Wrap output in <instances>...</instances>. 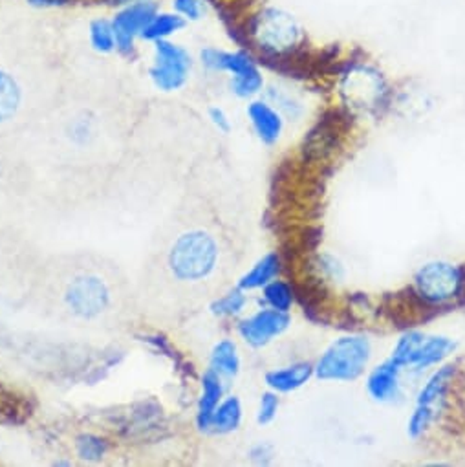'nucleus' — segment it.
<instances>
[{"label": "nucleus", "mask_w": 465, "mask_h": 467, "mask_svg": "<svg viewBox=\"0 0 465 467\" xmlns=\"http://www.w3.org/2000/svg\"><path fill=\"white\" fill-rule=\"evenodd\" d=\"M220 257L218 243L207 231L192 229L180 235L167 255L170 275L180 283H200L212 275Z\"/></svg>", "instance_id": "1"}, {"label": "nucleus", "mask_w": 465, "mask_h": 467, "mask_svg": "<svg viewBox=\"0 0 465 467\" xmlns=\"http://www.w3.org/2000/svg\"><path fill=\"white\" fill-rule=\"evenodd\" d=\"M250 36L257 48L268 56H292L305 43V28L297 17L283 8H263L252 21Z\"/></svg>", "instance_id": "2"}, {"label": "nucleus", "mask_w": 465, "mask_h": 467, "mask_svg": "<svg viewBox=\"0 0 465 467\" xmlns=\"http://www.w3.org/2000/svg\"><path fill=\"white\" fill-rule=\"evenodd\" d=\"M372 356L370 341L363 336L336 339L317 361L315 374L325 381H352L359 378Z\"/></svg>", "instance_id": "3"}, {"label": "nucleus", "mask_w": 465, "mask_h": 467, "mask_svg": "<svg viewBox=\"0 0 465 467\" xmlns=\"http://www.w3.org/2000/svg\"><path fill=\"white\" fill-rule=\"evenodd\" d=\"M63 301L67 308L83 319L101 316L112 303L108 285L96 274H79L65 286Z\"/></svg>", "instance_id": "4"}, {"label": "nucleus", "mask_w": 465, "mask_h": 467, "mask_svg": "<svg viewBox=\"0 0 465 467\" xmlns=\"http://www.w3.org/2000/svg\"><path fill=\"white\" fill-rule=\"evenodd\" d=\"M454 348H456V343L449 337L425 336L421 332H408L398 341L392 352V359L401 368L403 367L427 368L445 359L449 354H452Z\"/></svg>", "instance_id": "5"}, {"label": "nucleus", "mask_w": 465, "mask_h": 467, "mask_svg": "<svg viewBox=\"0 0 465 467\" xmlns=\"http://www.w3.org/2000/svg\"><path fill=\"white\" fill-rule=\"evenodd\" d=\"M341 94L348 107L357 110H374L385 101L387 83L376 68L368 65H354L343 76Z\"/></svg>", "instance_id": "6"}, {"label": "nucleus", "mask_w": 465, "mask_h": 467, "mask_svg": "<svg viewBox=\"0 0 465 467\" xmlns=\"http://www.w3.org/2000/svg\"><path fill=\"white\" fill-rule=\"evenodd\" d=\"M192 61L185 48L167 39L154 43V65L149 74L160 90L172 92L181 88L189 79Z\"/></svg>", "instance_id": "7"}, {"label": "nucleus", "mask_w": 465, "mask_h": 467, "mask_svg": "<svg viewBox=\"0 0 465 467\" xmlns=\"http://www.w3.org/2000/svg\"><path fill=\"white\" fill-rule=\"evenodd\" d=\"M418 296L427 303L454 299L463 286V272L449 263H429L414 277Z\"/></svg>", "instance_id": "8"}, {"label": "nucleus", "mask_w": 465, "mask_h": 467, "mask_svg": "<svg viewBox=\"0 0 465 467\" xmlns=\"http://www.w3.org/2000/svg\"><path fill=\"white\" fill-rule=\"evenodd\" d=\"M158 14V6L152 0H141L129 6H123L119 14L112 19L116 48L123 54H129L134 48L136 37L141 36L143 28L150 23V19Z\"/></svg>", "instance_id": "9"}, {"label": "nucleus", "mask_w": 465, "mask_h": 467, "mask_svg": "<svg viewBox=\"0 0 465 467\" xmlns=\"http://www.w3.org/2000/svg\"><path fill=\"white\" fill-rule=\"evenodd\" d=\"M288 312H281L275 308L261 310L259 314L244 319L239 327L241 336L253 347H264L290 327Z\"/></svg>", "instance_id": "10"}, {"label": "nucleus", "mask_w": 465, "mask_h": 467, "mask_svg": "<svg viewBox=\"0 0 465 467\" xmlns=\"http://www.w3.org/2000/svg\"><path fill=\"white\" fill-rule=\"evenodd\" d=\"M248 116L261 141L268 145H274L279 141L284 130V119L279 109L272 107L266 101H253L248 107Z\"/></svg>", "instance_id": "11"}, {"label": "nucleus", "mask_w": 465, "mask_h": 467, "mask_svg": "<svg viewBox=\"0 0 465 467\" xmlns=\"http://www.w3.org/2000/svg\"><path fill=\"white\" fill-rule=\"evenodd\" d=\"M202 65L211 72H227L232 78H239L253 68H257V63L243 52H223L216 48H205L200 54Z\"/></svg>", "instance_id": "12"}, {"label": "nucleus", "mask_w": 465, "mask_h": 467, "mask_svg": "<svg viewBox=\"0 0 465 467\" xmlns=\"http://www.w3.org/2000/svg\"><path fill=\"white\" fill-rule=\"evenodd\" d=\"M401 367L390 358L385 363L377 365L367 381V389L370 392V396L376 401H390L398 396L399 392V374H401Z\"/></svg>", "instance_id": "13"}, {"label": "nucleus", "mask_w": 465, "mask_h": 467, "mask_svg": "<svg viewBox=\"0 0 465 467\" xmlns=\"http://www.w3.org/2000/svg\"><path fill=\"white\" fill-rule=\"evenodd\" d=\"M315 368L310 363H295L279 370H272L266 374V383L277 392H292L306 385Z\"/></svg>", "instance_id": "14"}, {"label": "nucleus", "mask_w": 465, "mask_h": 467, "mask_svg": "<svg viewBox=\"0 0 465 467\" xmlns=\"http://www.w3.org/2000/svg\"><path fill=\"white\" fill-rule=\"evenodd\" d=\"M23 87L8 70L0 68V125L12 121L23 107Z\"/></svg>", "instance_id": "15"}, {"label": "nucleus", "mask_w": 465, "mask_h": 467, "mask_svg": "<svg viewBox=\"0 0 465 467\" xmlns=\"http://www.w3.org/2000/svg\"><path fill=\"white\" fill-rule=\"evenodd\" d=\"M452 378H454V367L450 365H445L439 370H436L421 387L418 394V405L429 407L436 412V407L445 400V394L449 390V385L452 383Z\"/></svg>", "instance_id": "16"}, {"label": "nucleus", "mask_w": 465, "mask_h": 467, "mask_svg": "<svg viewBox=\"0 0 465 467\" xmlns=\"http://www.w3.org/2000/svg\"><path fill=\"white\" fill-rule=\"evenodd\" d=\"M222 376L214 372L212 368L205 372L203 381H202V398L198 403V423L202 429H207L211 423V416L214 409L220 405L222 398Z\"/></svg>", "instance_id": "17"}, {"label": "nucleus", "mask_w": 465, "mask_h": 467, "mask_svg": "<svg viewBox=\"0 0 465 467\" xmlns=\"http://www.w3.org/2000/svg\"><path fill=\"white\" fill-rule=\"evenodd\" d=\"M211 368L225 378L237 376L241 368L237 345L229 339H222L220 343H216L211 352Z\"/></svg>", "instance_id": "18"}, {"label": "nucleus", "mask_w": 465, "mask_h": 467, "mask_svg": "<svg viewBox=\"0 0 465 467\" xmlns=\"http://www.w3.org/2000/svg\"><path fill=\"white\" fill-rule=\"evenodd\" d=\"M241 420H243V405L239 398L231 396L214 409L209 427H212L216 432H229V431H235L241 425Z\"/></svg>", "instance_id": "19"}, {"label": "nucleus", "mask_w": 465, "mask_h": 467, "mask_svg": "<svg viewBox=\"0 0 465 467\" xmlns=\"http://www.w3.org/2000/svg\"><path fill=\"white\" fill-rule=\"evenodd\" d=\"M279 272V257L275 254H268L266 257H263L253 268L252 272H248L239 286L241 290H255V288H263L268 283H272V279L277 275Z\"/></svg>", "instance_id": "20"}, {"label": "nucleus", "mask_w": 465, "mask_h": 467, "mask_svg": "<svg viewBox=\"0 0 465 467\" xmlns=\"http://www.w3.org/2000/svg\"><path fill=\"white\" fill-rule=\"evenodd\" d=\"M183 26H185V21L178 14H156L150 19V23L143 28L140 37L156 43L160 39H167L169 36L180 32Z\"/></svg>", "instance_id": "21"}, {"label": "nucleus", "mask_w": 465, "mask_h": 467, "mask_svg": "<svg viewBox=\"0 0 465 467\" xmlns=\"http://www.w3.org/2000/svg\"><path fill=\"white\" fill-rule=\"evenodd\" d=\"M263 88H264V78H263V72L259 70V67L239 76V78L231 79V92L239 98H244V99L257 96Z\"/></svg>", "instance_id": "22"}, {"label": "nucleus", "mask_w": 465, "mask_h": 467, "mask_svg": "<svg viewBox=\"0 0 465 467\" xmlns=\"http://www.w3.org/2000/svg\"><path fill=\"white\" fill-rule=\"evenodd\" d=\"M90 43L101 54L112 52L116 48V36H114L112 21H105V19L94 21L90 25Z\"/></svg>", "instance_id": "23"}, {"label": "nucleus", "mask_w": 465, "mask_h": 467, "mask_svg": "<svg viewBox=\"0 0 465 467\" xmlns=\"http://www.w3.org/2000/svg\"><path fill=\"white\" fill-rule=\"evenodd\" d=\"M264 301L270 305V308L288 312L294 305V292L286 283L272 281L264 288Z\"/></svg>", "instance_id": "24"}, {"label": "nucleus", "mask_w": 465, "mask_h": 467, "mask_svg": "<svg viewBox=\"0 0 465 467\" xmlns=\"http://www.w3.org/2000/svg\"><path fill=\"white\" fill-rule=\"evenodd\" d=\"M248 299L244 296V290H232L229 294H225L223 297H220L218 301H214L211 305V310L212 314L216 316H222V317H229V316H237L244 310Z\"/></svg>", "instance_id": "25"}, {"label": "nucleus", "mask_w": 465, "mask_h": 467, "mask_svg": "<svg viewBox=\"0 0 465 467\" xmlns=\"http://www.w3.org/2000/svg\"><path fill=\"white\" fill-rule=\"evenodd\" d=\"M107 451V443L92 434H83L78 438V454L83 460H99Z\"/></svg>", "instance_id": "26"}, {"label": "nucleus", "mask_w": 465, "mask_h": 467, "mask_svg": "<svg viewBox=\"0 0 465 467\" xmlns=\"http://www.w3.org/2000/svg\"><path fill=\"white\" fill-rule=\"evenodd\" d=\"M432 420H434V410L432 409L423 407V405H416V410L412 412V416L408 420V425H407L408 427V434L412 438L421 436L429 429Z\"/></svg>", "instance_id": "27"}, {"label": "nucleus", "mask_w": 465, "mask_h": 467, "mask_svg": "<svg viewBox=\"0 0 465 467\" xmlns=\"http://www.w3.org/2000/svg\"><path fill=\"white\" fill-rule=\"evenodd\" d=\"M172 8L183 21H200L205 14L202 0H172Z\"/></svg>", "instance_id": "28"}, {"label": "nucleus", "mask_w": 465, "mask_h": 467, "mask_svg": "<svg viewBox=\"0 0 465 467\" xmlns=\"http://www.w3.org/2000/svg\"><path fill=\"white\" fill-rule=\"evenodd\" d=\"M277 410H279V398L277 394L274 392H266L261 400V405H259V412H257V421L261 425H266L270 421L275 420L277 416Z\"/></svg>", "instance_id": "29"}, {"label": "nucleus", "mask_w": 465, "mask_h": 467, "mask_svg": "<svg viewBox=\"0 0 465 467\" xmlns=\"http://www.w3.org/2000/svg\"><path fill=\"white\" fill-rule=\"evenodd\" d=\"M209 119H211V123L220 130V132H229L231 130V121H229V118H227V114L222 110V109H218V107H212L211 110H209Z\"/></svg>", "instance_id": "30"}, {"label": "nucleus", "mask_w": 465, "mask_h": 467, "mask_svg": "<svg viewBox=\"0 0 465 467\" xmlns=\"http://www.w3.org/2000/svg\"><path fill=\"white\" fill-rule=\"evenodd\" d=\"M252 458L257 460V462H266L272 458V447L266 445V443H261L257 447L252 449Z\"/></svg>", "instance_id": "31"}, {"label": "nucleus", "mask_w": 465, "mask_h": 467, "mask_svg": "<svg viewBox=\"0 0 465 467\" xmlns=\"http://www.w3.org/2000/svg\"><path fill=\"white\" fill-rule=\"evenodd\" d=\"M28 3L37 8H59V6L68 5L70 0H28Z\"/></svg>", "instance_id": "32"}, {"label": "nucleus", "mask_w": 465, "mask_h": 467, "mask_svg": "<svg viewBox=\"0 0 465 467\" xmlns=\"http://www.w3.org/2000/svg\"><path fill=\"white\" fill-rule=\"evenodd\" d=\"M134 3H141V0H107V5H112V6H129Z\"/></svg>", "instance_id": "33"}]
</instances>
